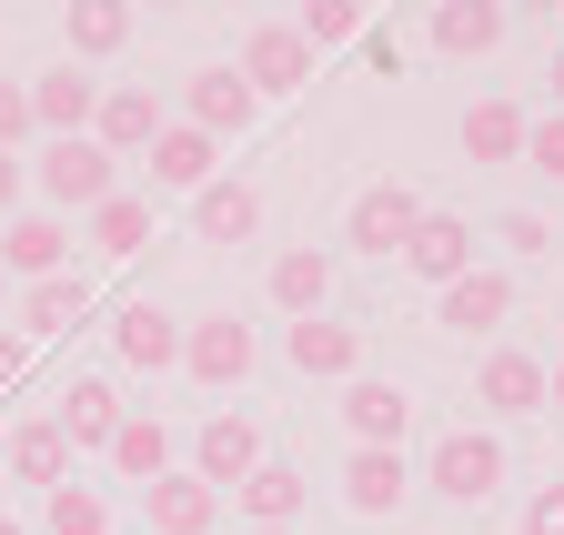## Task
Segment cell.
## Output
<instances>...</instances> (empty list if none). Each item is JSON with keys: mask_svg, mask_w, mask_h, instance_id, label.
<instances>
[{"mask_svg": "<svg viewBox=\"0 0 564 535\" xmlns=\"http://www.w3.org/2000/svg\"><path fill=\"white\" fill-rule=\"evenodd\" d=\"M91 111H101V82L70 72V61H51V72L31 82V131H51V142H82Z\"/></svg>", "mask_w": 564, "mask_h": 535, "instance_id": "9a60e30c", "label": "cell"}, {"mask_svg": "<svg viewBox=\"0 0 564 535\" xmlns=\"http://www.w3.org/2000/svg\"><path fill=\"white\" fill-rule=\"evenodd\" d=\"M82 223H91V243H101L111 263L152 243V203H141V192H111V203H101V213H82Z\"/></svg>", "mask_w": 564, "mask_h": 535, "instance_id": "f546056e", "label": "cell"}, {"mask_svg": "<svg viewBox=\"0 0 564 535\" xmlns=\"http://www.w3.org/2000/svg\"><path fill=\"white\" fill-rule=\"evenodd\" d=\"M41 515H51V535H111L101 485H51V495H41Z\"/></svg>", "mask_w": 564, "mask_h": 535, "instance_id": "1f68e13d", "label": "cell"}, {"mask_svg": "<svg viewBox=\"0 0 564 535\" xmlns=\"http://www.w3.org/2000/svg\"><path fill=\"white\" fill-rule=\"evenodd\" d=\"M0 464H11L21 485H41V495H51V485H70V445H61V425H51V415H41V425H21L11 445H0Z\"/></svg>", "mask_w": 564, "mask_h": 535, "instance_id": "603a6c76", "label": "cell"}, {"mask_svg": "<svg viewBox=\"0 0 564 535\" xmlns=\"http://www.w3.org/2000/svg\"><path fill=\"white\" fill-rule=\"evenodd\" d=\"M232 505H242V525H293L313 505V475H303V464H282V454H262L252 475L232 485Z\"/></svg>", "mask_w": 564, "mask_h": 535, "instance_id": "ac0fdd59", "label": "cell"}, {"mask_svg": "<svg viewBox=\"0 0 564 535\" xmlns=\"http://www.w3.org/2000/svg\"><path fill=\"white\" fill-rule=\"evenodd\" d=\"M111 354H121L131 374H172V364H182V323H172L162 303H121V313H111Z\"/></svg>", "mask_w": 564, "mask_h": 535, "instance_id": "e0dca14e", "label": "cell"}, {"mask_svg": "<svg viewBox=\"0 0 564 535\" xmlns=\"http://www.w3.org/2000/svg\"><path fill=\"white\" fill-rule=\"evenodd\" d=\"M70 323H91V283H82V274L21 283V333H70Z\"/></svg>", "mask_w": 564, "mask_h": 535, "instance_id": "cb8c5ba5", "label": "cell"}, {"mask_svg": "<svg viewBox=\"0 0 564 535\" xmlns=\"http://www.w3.org/2000/svg\"><path fill=\"white\" fill-rule=\"evenodd\" d=\"M343 425H352V445L403 454V435H413V394L383 384V374H352V384H343Z\"/></svg>", "mask_w": 564, "mask_h": 535, "instance_id": "4fadbf2b", "label": "cell"}, {"mask_svg": "<svg viewBox=\"0 0 564 535\" xmlns=\"http://www.w3.org/2000/svg\"><path fill=\"white\" fill-rule=\"evenodd\" d=\"M474 405L505 415V425H514V415H544V364H534L524 344H494V354L474 364Z\"/></svg>", "mask_w": 564, "mask_h": 535, "instance_id": "7c38bea8", "label": "cell"}, {"mask_svg": "<svg viewBox=\"0 0 564 535\" xmlns=\"http://www.w3.org/2000/svg\"><path fill=\"white\" fill-rule=\"evenodd\" d=\"M252 464H262V425H252V415H212V425L192 435V464H182V475H202L212 495H223V485L252 475Z\"/></svg>", "mask_w": 564, "mask_h": 535, "instance_id": "30bf717a", "label": "cell"}, {"mask_svg": "<svg viewBox=\"0 0 564 535\" xmlns=\"http://www.w3.org/2000/svg\"><path fill=\"white\" fill-rule=\"evenodd\" d=\"M554 21H564V11H554Z\"/></svg>", "mask_w": 564, "mask_h": 535, "instance_id": "f6af8a7d", "label": "cell"}, {"mask_svg": "<svg viewBox=\"0 0 564 535\" xmlns=\"http://www.w3.org/2000/svg\"><path fill=\"white\" fill-rule=\"evenodd\" d=\"M31 182H41V203H51V213H101L111 192H121V162H111L91 131H82V142H41Z\"/></svg>", "mask_w": 564, "mask_h": 535, "instance_id": "6da1fadb", "label": "cell"}, {"mask_svg": "<svg viewBox=\"0 0 564 535\" xmlns=\"http://www.w3.org/2000/svg\"><path fill=\"white\" fill-rule=\"evenodd\" d=\"M293 41L323 61V51H343V41H364V11H352V0H303V11H293Z\"/></svg>", "mask_w": 564, "mask_h": 535, "instance_id": "4dcf8cb0", "label": "cell"}, {"mask_svg": "<svg viewBox=\"0 0 564 535\" xmlns=\"http://www.w3.org/2000/svg\"><path fill=\"white\" fill-rule=\"evenodd\" d=\"M192 233L223 243V253L252 243V233H262V192H252V182H202V192H192Z\"/></svg>", "mask_w": 564, "mask_h": 535, "instance_id": "ffe728a7", "label": "cell"}, {"mask_svg": "<svg viewBox=\"0 0 564 535\" xmlns=\"http://www.w3.org/2000/svg\"><path fill=\"white\" fill-rule=\"evenodd\" d=\"M524 162H534L544 182H564V111H544V121H524Z\"/></svg>", "mask_w": 564, "mask_h": 535, "instance_id": "d6a6232c", "label": "cell"}, {"mask_svg": "<svg viewBox=\"0 0 564 535\" xmlns=\"http://www.w3.org/2000/svg\"><path fill=\"white\" fill-rule=\"evenodd\" d=\"M51 425H61V445H111V435H121V384H111V374H82V384L51 405Z\"/></svg>", "mask_w": 564, "mask_h": 535, "instance_id": "44dd1931", "label": "cell"}, {"mask_svg": "<svg viewBox=\"0 0 564 535\" xmlns=\"http://www.w3.org/2000/svg\"><path fill=\"white\" fill-rule=\"evenodd\" d=\"M212 162H223V152H212L202 131H182V121H172L162 142H152V192H202V182H212Z\"/></svg>", "mask_w": 564, "mask_h": 535, "instance_id": "4316f807", "label": "cell"}, {"mask_svg": "<svg viewBox=\"0 0 564 535\" xmlns=\"http://www.w3.org/2000/svg\"><path fill=\"white\" fill-rule=\"evenodd\" d=\"M232 72H242V92H252V101H272V92H303V82H313V51L293 41V21H252Z\"/></svg>", "mask_w": 564, "mask_h": 535, "instance_id": "ba28073f", "label": "cell"}, {"mask_svg": "<svg viewBox=\"0 0 564 535\" xmlns=\"http://www.w3.org/2000/svg\"><path fill=\"white\" fill-rule=\"evenodd\" d=\"M21 192H31V172H21V152H0V223L21 213Z\"/></svg>", "mask_w": 564, "mask_h": 535, "instance_id": "74e56055", "label": "cell"}, {"mask_svg": "<svg viewBox=\"0 0 564 535\" xmlns=\"http://www.w3.org/2000/svg\"><path fill=\"white\" fill-rule=\"evenodd\" d=\"M403 274H413V283H434V293L464 283V274H474V223H464V213H423L413 243H403Z\"/></svg>", "mask_w": 564, "mask_h": 535, "instance_id": "8fae6325", "label": "cell"}, {"mask_svg": "<svg viewBox=\"0 0 564 535\" xmlns=\"http://www.w3.org/2000/svg\"><path fill=\"white\" fill-rule=\"evenodd\" d=\"M252 92H242V72H232V61H212V72H192V92H182V131H202V142L212 152H223V142H242V131H252Z\"/></svg>", "mask_w": 564, "mask_h": 535, "instance_id": "52a82bcc", "label": "cell"}, {"mask_svg": "<svg viewBox=\"0 0 564 535\" xmlns=\"http://www.w3.org/2000/svg\"><path fill=\"white\" fill-rule=\"evenodd\" d=\"M121 41H131L121 0H70V72H82V61H111Z\"/></svg>", "mask_w": 564, "mask_h": 535, "instance_id": "f1b7e54d", "label": "cell"}, {"mask_svg": "<svg viewBox=\"0 0 564 535\" xmlns=\"http://www.w3.org/2000/svg\"><path fill=\"white\" fill-rule=\"evenodd\" d=\"M141 525H152V535H212V525H223V495L172 464V475H152V485H141Z\"/></svg>", "mask_w": 564, "mask_h": 535, "instance_id": "2e32d148", "label": "cell"}, {"mask_svg": "<svg viewBox=\"0 0 564 535\" xmlns=\"http://www.w3.org/2000/svg\"><path fill=\"white\" fill-rule=\"evenodd\" d=\"M242 535H293V525H242Z\"/></svg>", "mask_w": 564, "mask_h": 535, "instance_id": "60d3db41", "label": "cell"}, {"mask_svg": "<svg viewBox=\"0 0 564 535\" xmlns=\"http://www.w3.org/2000/svg\"><path fill=\"white\" fill-rule=\"evenodd\" d=\"M544 405H554V415H564V364H544Z\"/></svg>", "mask_w": 564, "mask_h": 535, "instance_id": "f35d334b", "label": "cell"}, {"mask_svg": "<svg viewBox=\"0 0 564 535\" xmlns=\"http://www.w3.org/2000/svg\"><path fill=\"white\" fill-rule=\"evenodd\" d=\"M252 364H262V333H252V323H232V313H202V323H182V374H192V384L232 394Z\"/></svg>", "mask_w": 564, "mask_h": 535, "instance_id": "7a4b0ae2", "label": "cell"}, {"mask_svg": "<svg viewBox=\"0 0 564 535\" xmlns=\"http://www.w3.org/2000/svg\"><path fill=\"white\" fill-rule=\"evenodd\" d=\"M282 364L313 374V384H352V374H364V323H333V313L282 323Z\"/></svg>", "mask_w": 564, "mask_h": 535, "instance_id": "8992f818", "label": "cell"}, {"mask_svg": "<svg viewBox=\"0 0 564 535\" xmlns=\"http://www.w3.org/2000/svg\"><path fill=\"white\" fill-rule=\"evenodd\" d=\"M494 41H505V11H494V0H444V11H434V51L484 61Z\"/></svg>", "mask_w": 564, "mask_h": 535, "instance_id": "484cf974", "label": "cell"}, {"mask_svg": "<svg viewBox=\"0 0 564 535\" xmlns=\"http://www.w3.org/2000/svg\"><path fill=\"white\" fill-rule=\"evenodd\" d=\"M0 535H21V515H0Z\"/></svg>", "mask_w": 564, "mask_h": 535, "instance_id": "7bdbcfd3", "label": "cell"}, {"mask_svg": "<svg viewBox=\"0 0 564 535\" xmlns=\"http://www.w3.org/2000/svg\"><path fill=\"white\" fill-rule=\"evenodd\" d=\"M21 374H31V333H21V323H0V394H11Z\"/></svg>", "mask_w": 564, "mask_h": 535, "instance_id": "d590c367", "label": "cell"}, {"mask_svg": "<svg viewBox=\"0 0 564 535\" xmlns=\"http://www.w3.org/2000/svg\"><path fill=\"white\" fill-rule=\"evenodd\" d=\"M524 535H564V485H534V505H524Z\"/></svg>", "mask_w": 564, "mask_h": 535, "instance_id": "8d00e7d4", "label": "cell"}, {"mask_svg": "<svg viewBox=\"0 0 564 535\" xmlns=\"http://www.w3.org/2000/svg\"><path fill=\"white\" fill-rule=\"evenodd\" d=\"M403 495H413V464H403V454H383V445H352V454H343V505L364 515V525L403 515Z\"/></svg>", "mask_w": 564, "mask_h": 535, "instance_id": "5bb4252c", "label": "cell"}, {"mask_svg": "<svg viewBox=\"0 0 564 535\" xmlns=\"http://www.w3.org/2000/svg\"><path fill=\"white\" fill-rule=\"evenodd\" d=\"M0 274H11V283L70 274V223L61 213H11V223H0Z\"/></svg>", "mask_w": 564, "mask_h": 535, "instance_id": "9c48e42d", "label": "cell"}, {"mask_svg": "<svg viewBox=\"0 0 564 535\" xmlns=\"http://www.w3.org/2000/svg\"><path fill=\"white\" fill-rule=\"evenodd\" d=\"M162 131H172V111H162V92H152V82H101V111H91V142H101L111 162L152 152Z\"/></svg>", "mask_w": 564, "mask_h": 535, "instance_id": "277c9868", "label": "cell"}, {"mask_svg": "<svg viewBox=\"0 0 564 535\" xmlns=\"http://www.w3.org/2000/svg\"><path fill=\"white\" fill-rule=\"evenodd\" d=\"M0 445H11V435H0Z\"/></svg>", "mask_w": 564, "mask_h": 535, "instance_id": "ee69618b", "label": "cell"}, {"mask_svg": "<svg viewBox=\"0 0 564 535\" xmlns=\"http://www.w3.org/2000/svg\"><path fill=\"white\" fill-rule=\"evenodd\" d=\"M494 243L524 253V263H544V253H554V223H544V213H505V223H494Z\"/></svg>", "mask_w": 564, "mask_h": 535, "instance_id": "836d02e7", "label": "cell"}, {"mask_svg": "<svg viewBox=\"0 0 564 535\" xmlns=\"http://www.w3.org/2000/svg\"><path fill=\"white\" fill-rule=\"evenodd\" d=\"M101 454H111V475H121V485H152V475H172V435H162L152 415H121V435H111Z\"/></svg>", "mask_w": 564, "mask_h": 535, "instance_id": "d4e9b609", "label": "cell"}, {"mask_svg": "<svg viewBox=\"0 0 564 535\" xmlns=\"http://www.w3.org/2000/svg\"><path fill=\"white\" fill-rule=\"evenodd\" d=\"M31 142V82H0V152Z\"/></svg>", "mask_w": 564, "mask_h": 535, "instance_id": "e575fe53", "label": "cell"}, {"mask_svg": "<svg viewBox=\"0 0 564 535\" xmlns=\"http://www.w3.org/2000/svg\"><path fill=\"white\" fill-rule=\"evenodd\" d=\"M554 111H564V51H554Z\"/></svg>", "mask_w": 564, "mask_h": 535, "instance_id": "ab89813d", "label": "cell"}, {"mask_svg": "<svg viewBox=\"0 0 564 535\" xmlns=\"http://www.w3.org/2000/svg\"><path fill=\"white\" fill-rule=\"evenodd\" d=\"M423 485H434L444 505H484L494 485H505V445H494V435H434V454H423Z\"/></svg>", "mask_w": 564, "mask_h": 535, "instance_id": "3957f363", "label": "cell"}, {"mask_svg": "<svg viewBox=\"0 0 564 535\" xmlns=\"http://www.w3.org/2000/svg\"><path fill=\"white\" fill-rule=\"evenodd\" d=\"M423 213H434V203H423L413 182H364V192H352V213H343V243L352 253H403Z\"/></svg>", "mask_w": 564, "mask_h": 535, "instance_id": "5b68a950", "label": "cell"}, {"mask_svg": "<svg viewBox=\"0 0 564 535\" xmlns=\"http://www.w3.org/2000/svg\"><path fill=\"white\" fill-rule=\"evenodd\" d=\"M0 313H11V274H0Z\"/></svg>", "mask_w": 564, "mask_h": 535, "instance_id": "b9f144b4", "label": "cell"}, {"mask_svg": "<svg viewBox=\"0 0 564 535\" xmlns=\"http://www.w3.org/2000/svg\"><path fill=\"white\" fill-rule=\"evenodd\" d=\"M464 162H524V111L514 101H474L464 111Z\"/></svg>", "mask_w": 564, "mask_h": 535, "instance_id": "83f0119b", "label": "cell"}, {"mask_svg": "<svg viewBox=\"0 0 564 535\" xmlns=\"http://www.w3.org/2000/svg\"><path fill=\"white\" fill-rule=\"evenodd\" d=\"M262 293H272L282 313L303 323V313H323V293H333V263H323L313 243H293V253H272V274H262Z\"/></svg>", "mask_w": 564, "mask_h": 535, "instance_id": "7402d4cb", "label": "cell"}, {"mask_svg": "<svg viewBox=\"0 0 564 535\" xmlns=\"http://www.w3.org/2000/svg\"><path fill=\"white\" fill-rule=\"evenodd\" d=\"M505 313H514V274H484V263H474L464 283L434 293V323H444V333H494Z\"/></svg>", "mask_w": 564, "mask_h": 535, "instance_id": "d6986e66", "label": "cell"}]
</instances>
